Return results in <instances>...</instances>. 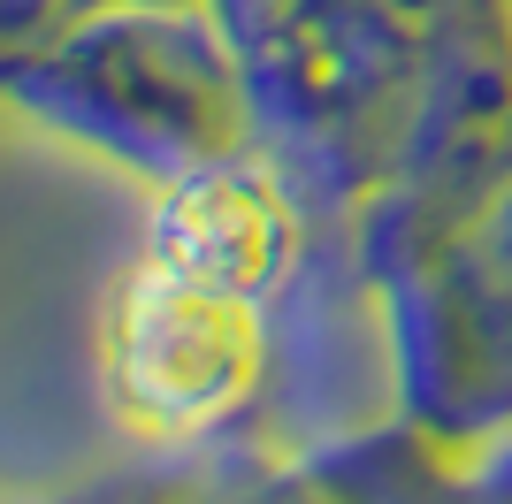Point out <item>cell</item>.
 Listing matches in <instances>:
<instances>
[{
	"label": "cell",
	"mask_w": 512,
	"mask_h": 504,
	"mask_svg": "<svg viewBox=\"0 0 512 504\" xmlns=\"http://www.w3.org/2000/svg\"><path fill=\"white\" fill-rule=\"evenodd\" d=\"M207 16L245 69L260 153L299 184L321 252H337L398 161L436 0H207Z\"/></svg>",
	"instance_id": "cell-1"
},
{
	"label": "cell",
	"mask_w": 512,
	"mask_h": 504,
	"mask_svg": "<svg viewBox=\"0 0 512 504\" xmlns=\"http://www.w3.org/2000/svg\"><path fill=\"white\" fill-rule=\"evenodd\" d=\"M0 123L46 146L107 161L138 184H169L199 161L260 146L253 92L207 8L107 0L62 46L0 77Z\"/></svg>",
	"instance_id": "cell-2"
},
{
	"label": "cell",
	"mask_w": 512,
	"mask_h": 504,
	"mask_svg": "<svg viewBox=\"0 0 512 504\" xmlns=\"http://www.w3.org/2000/svg\"><path fill=\"white\" fill-rule=\"evenodd\" d=\"M100 405L146 451H207L260 428V398L276 375V321L260 298H222L130 260L100 306L92 336Z\"/></svg>",
	"instance_id": "cell-3"
},
{
	"label": "cell",
	"mask_w": 512,
	"mask_h": 504,
	"mask_svg": "<svg viewBox=\"0 0 512 504\" xmlns=\"http://www.w3.org/2000/svg\"><path fill=\"white\" fill-rule=\"evenodd\" d=\"M314 252H321V230L306 214L299 184L260 146L153 184L146 237H138V260H153L161 275L222 298H260V306H276L314 268Z\"/></svg>",
	"instance_id": "cell-4"
},
{
	"label": "cell",
	"mask_w": 512,
	"mask_h": 504,
	"mask_svg": "<svg viewBox=\"0 0 512 504\" xmlns=\"http://www.w3.org/2000/svg\"><path fill=\"white\" fill-rule=\"evenodd\" d=\"M62 504H352V497L314 451H291L268 436H222L207 451H176V466L123 474V482H100Z\"/></svg>",
	"instance_id": "cell-5"
},
{
	"label": "cell",
	"mask_w": 512,
	"mask_h": 504,
	"mask_svg": "<svg viewBox=\"0 0 512 504\" xmlns=\"http://www.w3.org/2000/svg\"><path fill=\"white\" fill-rule=\"evenodd\" d=\"M92 8H107V0H0V77H16L46 46H62Z\"/></svg>",
	"instance_id": "cell-6"
},
{
	"label": "cell",
	"mask_w": 512,
	"mask_h": 504,
	"mask_svg": "<svg viewBox=\"0 0 512 504\" xmlns=\"http://www.w3.org/2000/svg\"><path fill=\"white\" fill-rule=\"evenodd\" d=\"M138 8H207V0H138Z\"/></svg>",
	"instance_id": "cell-7"
},
{
	"label": "cell",
	"mask_w": 512,
	"mask_h": 504,
	"mask_svg": "<svg viewBox=\"0 0 512 504\" xmlns=\"http://www.w3.org/2000/svg\"><path fill=\"white\" fill-rule=\"evenodd\" d=\"M0 504H16V497H0Z\"/></svg>",
	"instance_id": "cell-8"
}]
</instances>
